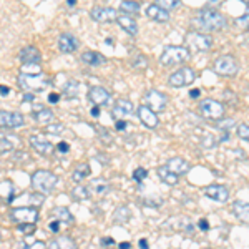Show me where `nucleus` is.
Masks as SVG:
<instances>
[{
    "label": "nucleus",
    "mask_w": 249,
    "mask_h": 249,
    "mask_svg": "<svg viewBox=\"0 0 249 249\" xmlns=\"http://www.w3.org/2000/svg\"><path fill=\"white\" fill-rule=\"evenodd\" d=\"M232 214L244 224H249V203L246 201H236L232 204Z\"/></svg>",
    "instance_id": "b1692460"
},
{
    "label": "nucleus",
    "mask_w": 249,
    "mask_h": 249,
    "mask_svg": "<svg viewBox=\"0 0 249 249\" xmlns=\"http://www.w3.org/2000/svg\"><path fill=\"white\" fill-rule=\"evenodd\" d=\"M143 103L146 107H150L151 110H155L156 113H160V111H163L168 107V96L163 91L156 90V88H150L143 95Z\"/></svg>",
    "instance_id": "6e6552de"
},
{
    "label": "nucleus",
    "mask_w": 249,
    "mask_h": 249,
    "mask_svg": "<svg viewBox=\"0 0 249 249\" xmlns=\"http://www.w3.org/2000/svg\"><path fill=\"white\" fill-rule=\"evenodd\" d=\"M179 228H181L183 231H186V232H191L193 231V223L188 218H183L181 224H179Z\"/></svg>",
    "instance_id": "a18cd8bd"
},
{
    "label": "nucleus",
    "mask_w": 249,
    "mask_h": 249,
    "mask_svg": "<svg viewBox=\"0 0 249 249\" xmlns=\"http://www.w3.org/2000/svg\"><path fill=\"white\" fill-rule=\"evenodd\" d=\"M30 183H32V188H34L35 191H40V193H43V195H48V193L53 191L55 186L58 184V176L52 171L38 170L32 175Z\"/></svg>",
    "instance_id": "20e7f679"
},
{
    "label": "nucleus",
    "mask_w": 249,
    "mask_h": 249,
    "mask_svg": "<svg viewBox=\"0 0 249 249\" xmlns=\"http://www.w3.org/2000/svg\"><path fill=\"white\" fill-rule=\"evenodd\" d=\"M88 196H90V191L85 186H77L71 190V198L77 199V201H85V199H88Z\"/></svg>",
    "instance_id": "f704fd0d"
},
{
    "label": "nucleus",
    "mask_w": 249,
    "mask_h": 249,
    "mask_svg": "<svg viewBox=\"0 0 249 249\" xmlns=\"http://www.w3.org/2000/svg\"><path fill=\"white\" fill-rule=\"evenodd\" d=\"M58 150H60V151H62V153H67V151H68V150H70V146H68V144H67V143H63V142H62V143H60V144H58Z\"/></svg>",
    "instance_id": "4d7b16f0"
},
{
    "label": "nucleus",
    "mask_w": 249,
    "mask_h": 249,
    "mask_svg": "<svg viewBox=\"0 0 249 249\" xmlns=\"http://www.w3.org/2000/svg\"><path fill=\"white\" fill-rule=\"evenodd\" d=\"M198 228H199V230H203V231H208V230H210V224H208L206 219H199L198 221Z\"/></svg>",
    "instance_id": "8fccbe9b"
},
{
    "label": "nucleus",
    "mask_w": 249,
    "mask_h": 249,
    "mask_svg": "<svg viewBox=\"0 0 249 249\" xmlns=\"http://www.w3.org/2000/svg\"><path fill=\"white\" fill-rule=\"evenodd\" d=\"M195 22L198 23L201 29L208 30V32H218L226 29L228 22L226 17L223 14H219L218 10H213V9H203L198 12L196 15Z\"/></svg>",
    "instance_id": "f257e3e1"
},
{
    "label": "nucleus",
    "mask_w": 249,
    "mask_h": 249,
    "mask_svg": "<svg viewBox=\"0 0 249 249\" xmlns=\"http://www.w3.org/2000/svg\"><path fill=\"white\" fill-rule=\"evenodd\" d=\"M158 176H160V179H161L163 183L170 184V186H176V184H178V175H176V173H173L170 168L166 166V164L158 168Z\"/></svg>",
    "instance_id": "bb28decb"
},
{
    "label": "nucleus",
    "mask_w": 249,
    "mask_h": 249,
    "mask_svg": "<svg viewBox=\"0 0 249 249\" xmlns=\"http://www.w3.org/2000/svg\"><path fill=\"white\" fill-rule=\"evenodd\" d=\"M238 136L244 142H249V124L246 123H241L238 126Z\"/></svg>",
    "instance_id": "ea45409f"
},
{
    "label": "nucleus",
    "mask_w": 249,
    "mask_h": 249,
    "mask_svg": "<svg viewBox=\"0 0 249 249\" xmlns=\"http://www.w3.org/2000/svg\"><path fill=\"white\" fill-rule=\"evenodd\" d=\"M50 218L52 219H58L60 223L67 224V226L73 224V214H71V213L68 211V208H63V206L53 208V210L50 211Z\"/></svg>",
    "instance_id": "412c9836"
},
{
    "label": "nucleus",
    "mask_w": 249,
    "mask_h": 249,
    "mask_svg": "<svg viewBox=\"0 0 249 249\" xmlns=\"http://www.w3.org/2000/svg\"><path fill=\"white\" fill-rule=\"evenodd\" d=\"M23 102H34V93H32V91H25V95H23Z\"/></svg>",
    "instance_id": "5fc2aeb1"
},
{
    "label": "nucleus",
    "mask_w": 249,
    "mask_h": 249,
    "mask_svg": "<svg viewBox=\"0 0 249 249\" xmlns=\"http://www.w3.org/2000/svg\"><path fill=\"white\" fill-rule=\"evenodd\" d=\"M90 191L95 193V195L105 196L107 193L110 191V184H108L107 179H102V178L91 179V181H90Z\"/></svg>",
    "instance_id": "cd10ccee"
},
{
    "label": "nucleus",
    "mask_w": 249,
    "mask_h": 249,
    "mask_svg": "<svg viewBox=\"0 0 249 249\" xmlns=\"http://www.w3.org/2000/svg\"><path fill=\"white\" fill-rule=\"evenodd\" d=\"M18 231L23 232L25 236H30L32 232H35V223H20Z\"/></svg>",
    "instance_id": "4c0bfd02"
},
{
    "label": "nucleus",
    "mask_w": 249,
    "mask_h": 249,
    "mask_svg": "<svg viewBox=\"0 0 249 249\" xmlns=\"http://www.w3.org/2000/svg\"><path fill=\"white\" fill-rule=\"evenodd\" d=\"M100 108L102 107H96V105H93V108H91V116H93V118H98L100 116Z\"/></svg>",
    "instance_id": "864d4df0"
},
{
    "label": "nucleus",
    "mask_w": 249,
    "mask_h": 249,
    "mask_svg": "<svg viewBox=\"0 0 249 249\" xmlns=\"http://www.w3.org/2000/svg\"><path fill=\"white\" fill-rule=\"evenodd\" d=\"M9 93H10V88H9V87H5V85H0V95L7 96Z\"/></svg>",
    "instance_id": "6e6d98bb"
},
{
    "label": "nucleus",
    "mask_w": 249,
    "mask_h": 249,
    "mask_svg": "<svg viewBox=\"0 0 249 249\" xmlns=\"http://www.w3.org/2000/svg\"><path fill=\"white\" fill-rule=\"evenodd\" d=\"M18 57L23 65H38V63L42 62V53L38 52V48H35L32 45L23 47L22 50H20Z\"/></svg>",
    "instance_id": "a211bd4d"
},
{
    "label": "nucleus",
    "mask_w": 249,
    "mask_h": 249,
    "mask_svg": "<svg viewBox=\"0 0 249 249\" xmlns=\"http://www.w3.org/2000/svg\"><path fill=\"white\" fill-rule=\"evenodd\" d=\"M140 246H142V248H148V241L146 239H140Z\"/></svg>",
    "instance_id": "052dcab7"
},
{
    "label": "nucleus",
    "mask_w": 249,
    "mask_h": 249,
    "mask_svg": "<svg viewBox=\"0 0 249 249\" xmlns=\"http://www.w3.org/2000/svg\"><path fill=\"white\" fill-rule=\"evenodd\" d=\"M120 248H122V249H126V248H131V246H130V243H122V244H120Z\"/></svg>",
    "instance_id": "680f3d73"
},
{
    "label": "nucleus",
    "mask_w": 249,
    "mask_h": 249,
    "mask_svg": "<svg viewBox=\"0 0 249 249\" xmlns=\"http://www.w3.org/2000/svg\"><path fill=\"white\" fill-rule=\"evenodd\" d=\"M224 120V118H223ZM231 124H234V122H232V120H224L223 123L219 124V130H223V131H230L231 130Z\"/></svg>",
    "instance_id": "de8ad7c7"
},
{
    "label": "nucleus",
    "mask_w": 249,
    "mask_h": 249,
    "mask_svg": "<svg viewBox=\"0 0 249 249\" xmlns=\"http://www.w3.org/2000/svg\"><path fill=\"white\" fill-rule=\"evenodd\" d=\"M90 176V166H88L87 163H82V164H77L73 170V175H71V178H73V181H82V179H85Z\"/></svg>",
    "instance_id": "2f4dec72"
},
{
    "label": "nucleus",
    "mask_w": 249,
    "mask_h": 249,
    "mask_svg": "<svg viewBox=\"0 0 249 249\" xmlns=\"http://www.w3.org/2000/svg\"><path fill=\"white\" fill-rule=\"evenodd\" d=\"M155 3L158 7H161L164 10H175L178 9L179 5H181V0H155Z\"/></svg>",
    "instance_id": "72a5a7b5"
},
{
    "label": "nucleus",
    "mask_w": 249,
    "mask_h": 249,
    "mask_svg": "<svg viewBox=\"0 0 249 249\" xmlns=\"http://www.w3.org/2000/svg\"><path fill=\"white\" fill-rule=\"evenodd\" d=\"M136 115H138L140 122L146 128H150V130H156V128H158V124H160L158 115H156L155 110H151V108L146 107L144 103L136 108Z\"/></svg>",
    "instance_id": "f8f14e48"
},
{
    "label": "nucleus",
    "mask_w": 249,
    "mask_h": 249,
    "mask_svg": "<svg viewBox=\"0 0 249 249\" xmlns=\"http://www.w3.org/2000/svg\"><path fill=\"white\" fill-rule=\"evenodd\" d=\"M80 47V42L75 35L71 34H62L58 37V50L62 53H73Z\"/></svg>",
    "instance_id": "6ab92c4d"
},
{
    "label": "nucleus",
    "mask_w": 249,
    "mask_h": 249,
    "mask_svg": "<svg viewBox=\"0 0 249 249\" xmlns=\"http://www.w3.org/2000/svg\"><path fill=\"white\" fill-rule=\"evenodd\" d=\"M15 144L10 138H5V136H0V155H7L10 151H14Z\"/></svg>",
    "instance_id": "e433bc0d"
},
{
    "label": "nucleus",
    "mask_w": 249,
    "mask_h": 249,
    "mask_svg": "<svg viewBox=\"0 0 249 249\" xmlns=\"http://www.w3.org/2000/svg\"><path fill=\"white\" fill-rule=\"evenodd\" d=\"M241 2H244L246 5H249V0H241Z\"/></svg>",
    "instance_id": "0e129e2a"
},
{
    "label": "nucleus",
    "mask_w": 249,
    "mask_h": 249,
    "mask_svg": "<svg viewBox=\"0 0 249 249\" xmlns=\"http://www.w3.org/2000/svg\"><path fill=\"white\" fill-rule=\"evenodd\" d=\"M190 95L193 96V98H198V96L201 95V91H199L198 88H196V90H191V91H190Z\"/></svg>",
    "instance_id": "13d9d810"
},
{
    "label": "nucleus",
    "mask_w": 249,
    "mask_h": 249,
    "mask_svg": "<svg viewBox=\"0 0 249 249\" xmlns=\"http://www.w3.org/2000/svg\"><path fill=\"white\" fill-rule=\"evenodd\" d=\"M48 246L57 249V248H77V244H75V241L71 238H68V236H58L57 239L50 241Z\"/></svg>",
    "instance_id": "7c9ffc66"
},
{
    "label": "nucleus",
    "mask_w": 249,
    "mask_h": 249,
    "mask_svg": "<svg viewBox=\"0 0 249 249\" xmlns=\"http://www.w3.org/2000/svg\"><path fill=\"white\" fill-rule=\"evenodd\" d=\"M78 82L77 80H68V82L63 85V95L67 96V98H77L78 96Z\"/></svg>",
    "instance_id": "473e14b6"
},
{
    "label": "nucleus",
    "mask_w": 249,
    "mask_h": 249,
    "mask_svg": "<svg viewBox=\"0 0 249 249\" xmlns=\"http://www.w3.org/2000/svg\"><path fill=\"white\" fill-rule=\"evenodd\" d=\"M82 62L85 65H90V67H98L102 63L107 62V58L103 57L100 52H93V50H88L85 53H82Z\"/></svg>",
    "instance_id": "393cba45"
},
{
    "label": "nucleus",
    "mask_w": 249,
    "mask_h": 249,
    "mask_svg": "<svg viewBox=\"0 0 249 249\" xmlns=\"http://www.w3.org/2000/svg\"><path fill=\"white\" fill-rule=\"evenodd\" d=\"M90 17L98 23H110L116 20L118 14H116L115 9H110V7H95L90 12Z\"/></svg>",
    "instance_id": "4468645a"
},
{
    "label": "nucleus",
    "mask_w": 249,
    "mask_h": 249,
    "mask_svg": "<svg viewBox=\"0 0 249 249\" xmlns=\"http://www.w3.org/2000/svg\"><path fill=\"white\" fill-rule=\"evenodd\" d=\"M140 9H142V5H140L138 2H135V0H123V2L120 3V10L124 12L126 15L140 14Z\"/></svg>",
    "instance_id": "c85d7f7f"
},
{
    "label": "nucleus",
    "mask_w": 249,
    "mask_h": 249,
    "mask_svg": "<svg viewBox=\"0 0 249 249\" xmlns=\"http://www.w3.org/2000/svg\"><path fill=\"white\" fill-rule=\"evenodd\" d=\"M58 100H60L58 93H50V95H48V102H50V103H58Z\"/></svg>",
    "instance_id": "603ef678"
},
{
    "label": "nucleus",
    "mask_w": 249,
    "mask_h": 249,
    "mask_svg": "<svg viewBox=\"0 0 249 249\" xmlns=\"http://www.w3.org/2000/svg\"><path fill=\"white\" fill-rule=\"evenodd\" d=\"M67 3H68V5H70V7H73L75 3H77V0H67Z\"/></svg>",
    "instance_id": "e2e57ef3"
},
{
    "label": "nucleus",
    "mask_w": 249,
    "mask_h": 249,
    "mask_svg": "<svg viewBox=\"0 0 249 249\" xmlns=\"http://www.w3.org/2000/svg\"><path fill=\"white\" fill-rule=\"evenodd\" d=\"M133 67H136V68H146L148 67V62H146V57H142V55H140V57H136L135 58V62H133Z\"/></svg>",
    "instance_id": "c03bdc74"
},
{
    "label": "nucleus",
    "mask_w": 249,
    "mask_h": 249,
    "mask_svg": "<svg viewBox=\"0 0 249 249\" xmlns=\"http://www.w3.org/2000/svg\"><path fill=\"white\" fill-rule=\"evenodd\" d=\"M238 23H239L241 27H244L246 30H249V5H248V9H246V14L241 15V17L238 18Z\"/></svg>",
    "instance_id": "37998d69"
},
{
    "label": "nucleus",
    "mask_w": 249,
    "mask_h": 249,
    "mask_svg": "<svg viewBox=\"0 0 249 249\" xmlns=\"http://www.w3.org/2000/svg\"><path fill=\"white\" fill-rule=\"evenodd\" d=\"M204 195L206 198L213 199V201L218 203H226L230 199V190L223 184H211V186L204 188Z\"/></svg>",
    "instance_id": "ddd939ff"
},
{
    "label": "nucleus",
    "mask_w": 249,
    "mask_h": 249,
    "mask_svg": "<svg viewBox=\"0 0 249 249\" xmlns=\"http://www.w3.org/2000/svg\"><path fill=\"white\" fill-rule=\"evenodd\" d=\"M184 43L190 50H196V52H208L211 50L213 47V38L210 35L199 34V32H190L184 38Z\"/></svg>",
    "instance_id": "0eeeda50"
},
{
    "label": "nucleus",
    "mask_w": 249,
    "mask_h": 249,
    "mask_svg": "<svg viewBox=\"0 0 249 249\" xmlns=\"http://www.w3.org/2000/svg\"><path fill=\"white\" fill-rule=\"evenodd\" d=\"M38 218H40L38 210L30 208V206H18L10 211V219L14 221L15 224H20V223H35L37 224Z\"/></svg>",
    "instance_id": "9d476101"
},
{
    "label": "nucleus",
    "mask_w": 249,
    "mask_h": 249,
    "mask_svg": "<svg viewBox=\"0 0 249 249\" xmlns=\"http://www.w3.org/2000/svg\"><path fill=\"white\" fill-rule=\"evenodd\" d=\"M18 85L23 91H32V93H40L50 85V78L45 73H20Z\"/></svg>",
    "instance_id": "f03ea898"
},
{
    "label": "nucleus",
    "mask_w": 249,
    "mask_h": 249,
    "mask_svg": "<svg viewBox=\"0 0 249 249\" xmlns=\"http://www.w3.org/2000/svg\"><path fill=\"white\" fill-rule=\"evenodd\" d=\"M116 22H118V25L122 27L124 32H128L131 37H135V35L138 34L136 20L133 17H130V15H118V17H116Z\"/></svg>",
    "instance_id": "5701e85b"
},
{
    "label": "nucleus",
    "mask_w": 249,
    "mask_h": 249,
    "mask_svg": "<svg viewBox=\"0 0 249 249\" xmlns=\"http://www.w3.org/2000/svg\"><path fill=\"white\" fill-rule=\"evenodd\" d=\"M113 243H115V241L111 238H103L102 239V244H113Z\"/></svg>",
    "instance_id": "bf43d9fd"
},
{
    "label": "nucleus",
    "mask_w": 249,
    "mask_h": 249,
    "mask_svg": "<svg viewBox=\"0 0 249 249\" xmlns=\"http://www.w3.org/2000/svg\"><path fill=\"white\" fill-rule=\"evenodd\" d=\"M201 144H203V148H214L216 146V140H214V136L213 135H206L203 138V142H201Z\"/></svg>",
    "instance_id": "79ce46f5"
},
{
    "label": "nucleus",
    "mask_w": 249,
    "mask_h": 249,
    "mask_svg": "<svg viewBox=\"0 0 249 249\" xmlns=\"http://www.w3.org/2000/svg\"><path fill=\"white\" fill-rule=\"evenodd\" d=\"M146 15L150 17L151 20H155V22L158 23H166L170 22V12L161 9V7H158L156 3H151L150 7L146 9Z\"/></svg>",
    "instance_id": "aec40b11"
},
{
    "label": "nucleus",
    "mask_w": 249,
    "mask_h": 249,
    "mask_svg": "<svg viewBox=\"0 0 249 249\" xmlns=\"http://www.w3.org/2000/svg\"><path fill=\"white\" fill-rule=\"evenodd\" d=\"M191 58V52L188 47H166L163 50V53L160 55V63L163 67H175V65H181V63L188 62Z\"/></svg>",
    "instance_id": "7ed1b4c3"
},
{
    "label": "nucleus",
    "mask_w": 249,
    "mask_h": 249,
    "mask_svg": "<svg viewBox=\"0 0 249 249\" xmlns=\"http://www.w3.org/2000/svg\"><path fill=\"white\" fill-rule=\"evenodd\" d=\"M195 78H196V73L193 68L181 67L179 70H176L175 73L170 75L168 83H170V87H173V88H183V87L191 85V83L195 82Z\"/></svg>",
    "instance_id": "1a4fd4ad"
},
{
    "label": "nucleus",
    "mask_w": 249,
    "mask_h": 249,
    "mask_svg": "<svg viewBox=\"0 0 249 249\" xmlns=\"http://www.w3.org/2000/svg\"><path fill=\"white\" fill-rule=\"evenodd\" d=\"M63 130H65V126L60 123H48V126H47V131L50 135H60V133H63Z\"/></svg>",
    "instance_id": "58836bf2"
},
{
    "label": "nucleus",
    "mask_w": 249,
    "mask_h": 249,
    "mask_svg": "<svg viewBox=\"0 0 249 249\" xmlns=\"http://www.w3.org/2000/svg\"><path fill=\"white\" fill-rule=\"evenodd\" d=\"M14 191H15V188H14V184H12L10 181H2V183H0V196H2V198H5L9 203H12L15 198H17V196H14Z\"/></svg>",
    "instance_id": "c756f323"
},
{
    "label": "nucleus",
    "mask_w": 249,
    "mask_h": 249,
    "mask_svg": "<svg viewBox=\"0 0 249 249\" xmlns=\"http://www.w3.org/2000/svg\"><path fill=\"white\" fill-rule=\"evenodd\" d=\"M199 111L204 118L213 120V122H218V120L224 118V113H226V108L221 102L213 98H206L199 103Z\"/></svg>",
    "instance_id": "423d86ee"
},
{
    "label": "nucleus",
    "mask_w": 249,
    "mask_h": 249,
    "mask_svg": "<svg viewBox=\"0 0 249 249\" xmlns=\"http://www.w3.org/2000/svg\"><path fill=\"white\" fill-rule=\"evenodd\" d=\"M130 218H131V213L126 206H120L115 211V221H118V223H126Z\"/></svg>",
    "instance_id": "c9c22d12"
},
{
    "label": "nucleus",
    "mask_w": 249,
    "mask_h": 249,
    "mask_svg": "<svg viewBox=\"0 0 249 249\" xmlns=\"http://www.w3.org/2000/svg\"><path fill=\"white\" fill-rule=\"evenodd\" d=\"M88 100L91 102V105L107 107L110 103V93L103 87H91L88 90Z\"/></svg>",
    "instance_id": "dca6fc26"
},
{
    "label": "nucleus",
    "mask_w": 249,
    "mask_h": 249,
    "mask_svg": "<svg viewBox=\"0 0 249 249\" xmlns=\"http://www.w3.org/2000/svg\"><path fill=\"white\" fill-rule=\"evenodd\" d=\"M124 128H126V122H123V120H116V130L123 131Z\"/></svg>",
    "instance_id": "3c124183"
},
{
    "label": "nucleus",
    "mask_w": 249,
    "mask_h": 249,
    "mask_svg": "<svg viewBox=\"0 0 249 249\" xmlns=\"http://www.w3.org/2000/svg\"><path fill=\"white\" fill-rule=\"evenodd\" d=\"M166 166L170 168V170H171L173 173H176V175H178V176L186 175V173L191 170L190 163H188L186 160H183V158H178V156H176V158L168 160Z\"/></svg>",
    "instance_id": "4be33fe9"
},
{
    "label": "nucleus",
    "mask_w": 249,
    "mask_h": 249,
    "mask_svg": "<svg viewBox=\"0 0 249 249\" xmlns=\"http://www.w3.org/2000/svg\"><path fill=\"white\" fill-rule=\"evenodd\" d=\"M47 244L43 243V241H35V243H29V244H25V248H30V249H34V248H45Z\"/></svg>",
    "instance_id": "09e8293b"
},
{
    "label": "nucleus",
    "mask_w": 249,
    "mask_h": 249,
    "mask_svg": "<svg viewBox=\"0 0 249 249\" xmlns=\"http://www.w3.org/2000/svg\"><path fill=\"white\" fill-rule=\"evenodd\" d=\"M135 107L133 103L130 102V100L126 98H120L116 100V103L113 105V110H111V116H113L115 120H120V118H126V116H130L133 113Z\"/></svg>",
    "instance_id": "f3484780"
},
{
    "label": "nucleus",
    "mask_w": 249,
    "mask_h": 249,
    "mask_svg": "<svg viewBox=\"0 0 249 249\" xmlns=\"http://www.w3.org/2000/svg\"><path fill=\"white\" fill-rule=\"evenodd\" d=\"M60 221L58 219H53V221H50V223H48V230L50 231H53V232H58L60 231Z\"/></svg>",
    "instance_id": "49530a36"
},
{
    "label": "nucleus",
    "mask_w": 249,
    "mask_h": 249,
    "mask_svg": "<svg viewBox=\"0 0 249 249\" xmlns=\"http://www.w3.org/2000/svg\"><path fill=\"white\" fill-rule=\"evenodd\" d=\"M146 176H148V171L144 170V168H136V170L133 171V179L136 183H142Z\"/></svg>",
    "instance_id": "a19ab883"
},
{
    "label": "nucleus",
    "mask_w": 249,
    "mask_h": 249,
    "mask_svg": "<svg viewBox=\"0 0 249 249\" xmlns=\"http://www.w3.org/2000/svg\"><path fill=\"white\" fill-rule=\"evenodd\" d=\"M34 118L37 120V123L40 124H48L53 122V111L48 110L45 107H37L34 110Z\"/></svg>",
    "instance_id": "a878e982"
},
{
    "label": "nucleus",
    "mask_w": 249,
    "mask_h": 249,
    "mask_svg": "<svg viewBox=\"0 0 249 249\" xmlns=\"http://www.w3.org/2000/svg\"><path fill=\"white\" fill-rule=\"evenodd\" d=\"M29 142H30V146L34 148L37 153L43 155V156H50L52 151H53V144H52V142H48L45 136H42V135H32Z\"/></svg>",
    "instance_id": "2eb2a0df"
},
{
    "label": "nucleus",
    "mask_w": 249,
    "mask_h": 249,
    "mask_svg": "<svg viewBox=\"0 0 249 249\" xmlns=\"http://www.w3.org/2000/svg\"><path fill=\"white\" fill-rule=\"evenodd\" d=\"M214 71L221 77H234L238 75L239 71V65H238V60H236L232 55H223V57H218L214 60Z\"/></svg>",
    "instance_id": "39448f33"
},
{
    "label": "nucleus",
    "mask_w": 249,
    "mask_h": 249,
    "mask_svg": "<svg viewBox=\"0 0 249 249\" xmlns=\"http://www.w3.org/2000/svg\"><path fill=\"white\" fill-rule=\"evenodd\" d=\"M23 123V115L17 111H0V130H17Z\"/></svg>",
    "instance_id": "9b49d317"
}]
</instances>
